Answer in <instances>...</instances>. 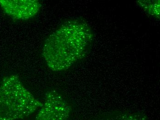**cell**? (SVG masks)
Instances as JSON below:
<instances>
[{
	"label": "cell",
	"instance_id": "cell-1",
	"mask_svg": "<svg viewBox=\"0 0 160 120\" xmlns=\"http://www.w3.org/2000/svg\"><path fill=\"white\" fill-rule=\"evenodd\" d=\"M94 39L93 30L86 20L73 18L62 23L49 35L44 43L42 55L51 70L62 72L84 58Z\"/></svg>",
	"mask_w": 160,
	"mask_h": 120
},
{
	"label": "cell",
	"instance_id": "cell-2",
	"mask_svg": "<svg viewBox=\"0 0 160 120\" xmlns=\"http://www.w3.org/2000/svg\"><path fill=\"white\" fill-rule=\"evenodd\" d=\"M42 104L25 88L18 76L12 75L3 80L0 86V120L22 119Z\"/></svg>",
	"mask_w": 160,
	"mask_h": 120
},
{
	"label": "cell",
	"instance_id": "cell-3",
	"mask_svg": "<svg viewBox=\"0 0 160 120\" xmlns=\"http://www.w3.org/2000/svg\"><path fill=\"white\" fill-rule=\"evenodd\" d=\"M72 111L70 103L59 92L50 90L35 120H69Z\"/></svg>",
	"mask_w": 160,
	"mask_h": 120
},
{
	"label": "cell",
	"instance_id": "cell-4",
	"mask_svg": "<svg viewBox=\"0 0 160 120\" xmlns=\"http://www.w3.org/2000/svg\"><path fill=\"white\" fill-rule=\"evenodd\" d=\"M0 5L9 16L19 20H29L35 17L42 7L38 0L0 1Z\"/></svg>",
	"mask_w": 160,
	"mask_h": 120
},
{
	"label": "cell",
	"instance_id": "cell-5",
	"mask_svg": "<svg viewBox=\"0 0 160 120\" xmlns=\"http://www.w3.org/2000/svg\"><path fill=\"white\" fill-rule=\"evenodd\" d=\"M146 116L142 113L117 112L107 113L94 120H147Z\"/></svg>",
	"mask_w": 160,
	"mask_h": 120
},
{
	"label": "cell",
	"instance_id": "cell-6",
	"mask_svg": "<svg viewBox=\"0 0 160 120\" xmlns=\"http://www.w3.org/2000/svg\"><path fill=\"white\" fill-rule=\"evenodd\" d=\"M138 5L144 12L156 19H160L159 0H139L136 2Z\"/></svg>",
	"mask_w": 160,
	"mask_h": 120
}]
</instances>
